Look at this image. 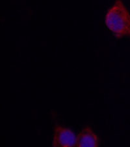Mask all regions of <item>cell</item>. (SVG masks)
I'll return each instance as SVG.
<instances>
[{
    "label": "cell",
    "mask_w": 130,
    "mask_h": 147,
    "mask_svg": "<svg viewBox=\"0 0 130 147\" xmlns=\"http://www.w3.org/2000/svg\"><path fill=\"white\" fill-rule=\"evenodd\" d=\"M105 23L117 39L130 38V12L122 0H115L108 9Z\"/></svg>",
    "instance_id": "obj_1"
},
{
    "label": "cell",
    "mask_w": 130,
    "mask_h": 147,
    "mask_svg": "<svg viewBox=\"0 0 130 147\" xmlns=\"http://www.w3.org/2000/svg\"><path fill=\"white\" fill-rule=\"evenodd\" d=\"M51 146L54 147L77 146V136L71 129L57 124L53 129Z\"/></svg>",
    "instance_id": "obj_2"
},
{
    "label": "cell",
    "mask_w": 130,
    "mask_h": 147,
    "mask_svg": "<svg viewBox=\"0 0 130 147\" xmlns=\"http://www.w3.org/2000/svg\"><path fill=\"white\" fill-rule=\"evenodd\" d=\"M100 138L91 127L85 125L77 136V147H98Z\"/></svg>",
    "instance_id": "obj_3"
}]
</instances>
